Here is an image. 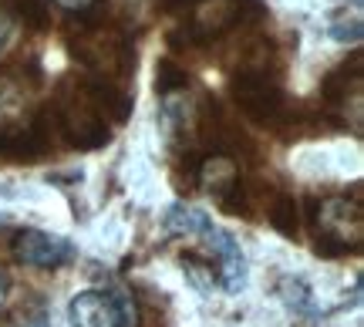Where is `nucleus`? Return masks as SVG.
Returning <instances> with one entry per match:
<instances>
[{
	"instance_id": "obj_1",
	"label": "nucleus",
	"mask_w": 364,
	"mask_h": 327,
	"mask_svg": "<svg viewBox=\"0 0 364 327\" xmlns=\"http://www.w3.org/2000/svg\"><path fill=\"white\" fill-rule=\"evenodd\" d=\"M132 112V98L122 85L105 78H75L68 75L54 95V125L71 149H102L112 139V125L125 122Z\"/></svg>"
},
{
	"instance_id": "obj_2",
	"label": "nucleus",
	"mask_w": 364,
	"mask_h": 327,
	"mask_svg": "<svg viewBox=\"0 0 364 327\" xmlns=\"http://www.w3.org/2000/svg\"><path fill=\"white\" fill-rule=\"evenodd\" d=\"M51 152L48 115L34 108L21 81L0 75V159L38 162Z\"/></svg>"
},
{
	"instance_id": "obj_3",
	"label": "nucleus",
	"mask_w": 364,
	"mask_h": 327,
	"mask_svg": "<svg viewBox=\"0 0 364 327\" xmlns=\"http://www.w3.org/2000/svg\"><path fill=\"white\" fill-rule=\"evenodd\" d=\"M311 233L314 247L324 257H344V253H358L364 240V206H361V189L348 193H334V196H314L311 203Z\"/></svg>"
},
{
	"instance_id": "obj_4",
	"label": "nucleus",
	"mask_w": 364,
	"mask_h": 327,
	"mask_svg": "<svg viewBox=\"0 0 364 327\" xmlns=\"http://www.w3.org/2000/svg\"><path fill=\"white\" fill-rule=\"evenodd\" d=\"M68 48L95 78L115 81V85L125 81V75L135 68V51H132L129 38L108 21L78 24V31L68 38Z\"/></svg>"
},
{
	"instance_id": "obj_5",
	"label": "nucleus",
	"mask_w": 364,
	"mask_h": 327,
	"mask_svg": "<svg viewBox=\"0 0 364 327\" xmlns=\"http://www.w3.org/2000/svg\"><path fill=\"white\" fill-rule=\"evenodd\" d=\"M257 17H263L260 0H193L182 11L176 38L186 41V48H213Z\"/></svg>"
},
{
	"instance_id": "obj_6",
	"label": "nucleus",
	"mask_w": 364,
	"mask_h": 327,
	"mask_svg": "<svg viewBox=\"0 0 364 327\" xmlns=\"http://www.w3.org/2000/svg\"><path fill=\"white\" fill-rule=\"evenodd\" d=\"M233 102L247 118L257 125H273L284 129L290 108H287V95L277 81V71H253V68H236L233 71Z\"/></svg>"
},
{
	"instance_id": "obj_7",
	"label": "nucleus",
	"mask_w": 364,
	"mask_h": 327,
	"mask_svg": "<svg viewBox=\"0 0 364 327\" xmlns=\"http://www.w3.org/2000/svg\"><path fill=\"white\" fill-rule=\"evenodd\" d=\"M75 327H139V307L122 290H81L71 301Z\"/></svg>"
},
{
	"instance_id": "obj_8",
	"label": "nucleus",
	"mask_w": 364,
	"mask_h": 327,
	"mask_svg": "<svg viewBox=\"0 0 364 327\" xmlns=\"http://www.w3.org/2000/svg\"><path fill=\"white\" fill-rule=\"evenodd\" d=\"M11 253L17 263L24 267H38V270H58L75 257V247L68 243L65 236L51 233V230H17L11 240Z\"/></svg>"
},
{
	"instance_id": "obj_9",
	"label": "nucleus",
	"mask_w": 364,
	"mask_h": 327,
	"mask_svg": "<svg viewBox=\"0 0 364 327\" xmlns=\"http://www.w3.org/2000/svg\"><path fill=\"white\" fill-rule=\"evenodd\" d=\"M209 253L216 257V280H220V287L226 294H240L243 284H247V263H243V253H240V243H236L230 233H223L216 226H209L206 233Z\"/></svg>"
},
{
	"instance_id": "obj_10",
	"label": "nucleus",
	"mask_w": 364,
	"mask_h": 327,
	"mask_svg": "<svg viewBox=\"0 0 364 327\" xmlns=\"http://www.w3.org/2000/svg\"><path fill=\"white\" fill-rule=\"evenodd\" d=\"M213 226L203 210H193V206H182L176 203L169 213H166V233H176V236H203Z\"/></svg>"
},
{
	"instance_id": "obj_11",
	"label": "nucleus",
	"mask_w": 364,
	"mask_h": 327,
	"mask_svg": "<svg viewBox=\"0 0 364 327\" xmlns=\"http://www.w3.org/2000/svg\"><path fill=\"white\" fill-rule=\"evenodd\" d=\"M297 199L287 196V193H273L270 206H267V220L273 230H280L284 236H297L300 233V216H297Z\"/></svg>"
},
{
	"instance_id": "obj_12",
	"label": "nucleus",
	"mask_w": 364,
	"mask_h": 327,
	"mask_svg": "<svg viewBox=\"0 0 364 327\" xmlns=\"http://www.w3.org/2000/svg\"><path fill=\"white\" fill-rule=\"evenodd\" d=\"M7 11L14 14L17 24H27L31 31H44L48 27V4L44 0H4Z\"/></svg>"
},
{
	"instance_id": "obj_13",
	"label": "nucleus",
	"mask_w": 364,
	"mask_h": 327,
	"mask_svg": "<svg viewBox=\"0 0 364 327\" xmlns=\"http://www.w3.org/2000/svg\"><path fill=\"white\" fill-rule=\"evenodd\" d=\"M189 88V75L176 68L172 61H162L159 65V78H156V92L159 95H172V92H186Z\"/></svg>"
},
{
	"instance_id": "obj_14",
	"label": "nucleus",
	"mask_w": 364,
	"mask_h": 327,
	"mask_svg": "<svg viewBox=\"0 0 364 327\" xmlns=\"http://www.w3.org/2000/svg\"><path fill=\"white\" fill-rule=\"evenodd\" d=\"M14 27H17V21H14V14L7 11V4L0 0V54L7 51V44H11V38H14Z\"/></svg>"
},
{
	"instance_id": "obj_15",
	"label": "nucleus",
	"mask_w": 364,
	"mask_h": 327,
	"mask_svg": "<svg viewBox=\"0 0 364 327\" xmlns=\"http://www.w3.org/2000/svg\"><path fill=\"white\" fill-rule=\"evenodd\" d=\"M51 4H58L68 14H78V17H85V14H91L98 7V0H51Z\"/></svg>"
},
{
	"instance_id": "obj_16",
	"label": "nucleus",
	"mask_w": 364,
	"mask_h": 327,
	"mask_svg": "<svg viewBox=\"0 0 364 327\" xmlns=\"http://www.w3.org/2000/svg\"><path fill=\"white\" fill-rule=\"evenodd\" d=\"M159 4V11H166V14H182L193 0H156Z\"/></svg>"
},
{
	"instance_id": "obj_17",
	"label": "nucleus",
	"mask_w": 364,
	"mask_h": 327,
	"mask_svg": "<svg viewBox=\"0 0 364 327\" xmlns=\"http://www.w3.org/2000/svg\"><path fill=\"white\" fill-rule=\"evenodd\" d=\"M4 301H7V277L0 274V307H4Z\"/></svg>"
}]
</instances>
